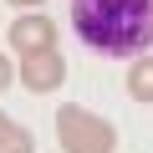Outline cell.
I'll list each match as a JSON object with an SVG mask.
<instances>
[{
  "label": "cell",
  "mask_w": 153,
  "mask_h": 153,
  "mask_svg": "<svg viewBox=\"0 0 153 153\" xmlns=\"http://www.w3.org/2000/svg\"><path fill=\"white\" fill-rule=\"evenodd\" d=\"M71 26L102 56H143L153 46V0H71Z\"/></svg>",
  "instance_id": "obj_1"
},
{
  "label": "cell",
  "mask_w": 153,
  "mask_h": 153,
  "mask_svg": "<svg viewBox=\"0 0 153 153\" xmlns=\"http://www.w3.org/2000/svg\"><path fill=\"white\" fill-rule=\"evenodd\" d=\"M56 143L61 153H117V128L92 107L66 102L56 107Z\"/></svg>",
  "instance_id": "obj_2"
},
{
  "label": "cell",
  "mask_w": 153,
  "mask_h": 153,
  "mask_svg": "<svg viewBox=\"0 0 153 153\" xmlns=\"http://www.w3.org/2000/svg\"><path fill=\"white\" fill-rule=\"evenodd\" d=\"M10 51L16 56H36V51H56V21L46 10H21L10 21Z\"/></svg>",
  "instance_id": "obj_3"
},
{
  "label": "cell",
  "mask_w": 153,
  "mask_h": 153,
  "mask_svg": "<svg viewBox=\"0 0 153 153\" xmlns=\"http://www.w3.org/2000/svg\"><path fill=\"white\" fill-rule=\"evenodd\" d=\"M16 82H21L31 97H41V92H56V87L66 82V56H61V51H36V56H21V66H16Z\"/></svg>",
  "instance_id": "obj_4"
},
{
  "label": "cell",
  "mask_w": 153,
  "mask_h": 153,
  "mask_svg": "<svg viewBox=\"0 0 153 153\" xmlns=\"http://www.w3.org/2000/svg\"><path fill=\"white\" fill-rule=\"evenodd\" d=\"M128 97L143 102V107H153V56L148 51L133 56V66H128Z\"/></svg>",
  "instance_id": "obj_5"
},
{
  "label": "cell",
  "mask_w": 153,
  "mask_h": 153,
  "mask_svg": "<svg viewBox=\"0 0 153 153\" xmlns=\"http://www.w3.org/2000/svg\"><path fill=\"white\" fill-rule=\"evenodd\" d=\"M0 153H36V138L10 117V112H0Z\"/></svg>",
  "instance_id": "obj_6"
},
{
  "label": "cell",
  "mask_w": 153,
  "mask_h": 153,
  "mask_svg": "<svg viewBox=\"0 0 153 153\" xmlns=\"http://www.w3.org/2000/svg\"><path fill=\"white\" fill-rule=\"evenodd\" d=\"M5 87H16V61L0 56V92H5Z\"/></svg>",
  "instance_id": "obj_7"
},
{
  "label": "cell",
  "mask_w": 153,
  "mask_h": 153,
  "mask_svg": "<svg viewBox=\"0 0 153 153\" xmlns=\"http://www.w3.org/2000/svg\"><path fill=\"white\" fill-rule=\"evenodd\" d=\"M10 5H16V10H41L46 0H10Z\"/></svg>",
  "instance_id": "obj_8"
}]
</instances>
